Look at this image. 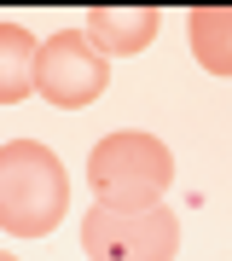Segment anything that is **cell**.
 Returning a JSON list of instances; mask_svg holds the SVG:
<instances>
[{
	"label": "cell",
	"mask_w": 232,
	"mask_h": 261,
	"mask_svg": "<svg viewBox=\"0 0 232 261\" xmlns=\"http://www.w3.org/2000/svg\"><path fill=\"white\" fill-rule=\"evenodd\" d=\"M70 215V174L41 140L0 145V226L12 238H46Z\"/></svg>",
	"instance_id": "6da1fadb"
},
{
	"label": "cell",
	"mask_w": 232,
	"mask_h": 261,
	"mask_svg": "<svg viewBox=\"0 0 232 261\" xmlns=\"http://www.w3.org/2000/svg\"><path fill=\"white\" fill-rule=\"evenodd\" d=\"M168 180H174V157L145 128L105 134L87 157V186L99 197V209H157Z\"/></svg>",
	"instance_id": "7a4b0ae2"
},
{
	"label": "cell",
	"mask_w": 232,
	"mask_h": 261,
	"mask_svg": "<svg viewBox=\"0 0 232 261\" xmlns=\"http://www.w3.org/2000/svg\"><path fill=\"white\" fill-rule=\"evenodd\" d=\"M82 250L87 261H174L180 221L157 209H99L82 215Z\"/></svg>",
	"instance_id": "3957f363"
},
{
	"label": "cell",
	"mask_w": 232,
	"mask_h": 261,
	"mask_svg": "<svg viewBox=\"0 0 232 261\" xmlns=\"http://www.w3.org/2000/svg\"><path fill=\"white\" fill-rule=\"evenodd\" d=\"M105 87H111V58L93 53L82 29H64V35L41 41V53H35V93L46 105L82 111V105H93Z\"/></svg>",
	"instance_id": "277c9868"
},
{
	"label": "cell",
	"mask_w": 232,
	"mask_h": 261,
	"mask_svg": "<svg viewBox=\"0 0 232 261\" xmlns=\"http://www.w3.org/2000/svg\"><path fill=\"white\" fill-rule=\"evenodd\" d=\"M163 29V12L157 6H87L82 12V35L93 53L105 58H134L157 41Z\"/></svg>",
	"instance_id": "5b68a950"
},
{
	"label": "cell",
	"mask_w": 232,
	"mask_h": 261,
	"mask_svg": "<svg viewBox=\"0 0 232 261\" xmlns=\"http://www.w3.org/2000/svg\"><path fill=\"white\" fill-rule=\"evenodd\" d=\"M35 53L41 41L23 23H0V105H18L23 93H35Z\"/></svg>",
	"instance_id": "8992f818"
},
{
	"label": "cell",
	"mask_w": 232,
	"mask_h": 261,
	"mask_svg": "<svg viewBox=\"0 0 232 261\" xmlns=\"http://www.w3.org/2000/svg\"><path fill=\"white\" fill-rule=\"evenodd\" d=\"M192 58L209 75H232V6H197L192 12Z\"/></svg>",
	"instance_id": "52a82bcc"
},
{
	"label": "cell",
	"mask_w": 232,
	"mask_h": 261,
	"mask_svg": "<svg viewBox=\"0 0 232 261\" xmlns=\"http://www.w3.org/2000/svg\"><path fill=\"white\" fill-rule=\"evenodd\" d=\"M0 261H18V255H6V250H0Z\"/></svg>",
	"instance_id": "ba28073f"
}]
</instances>
